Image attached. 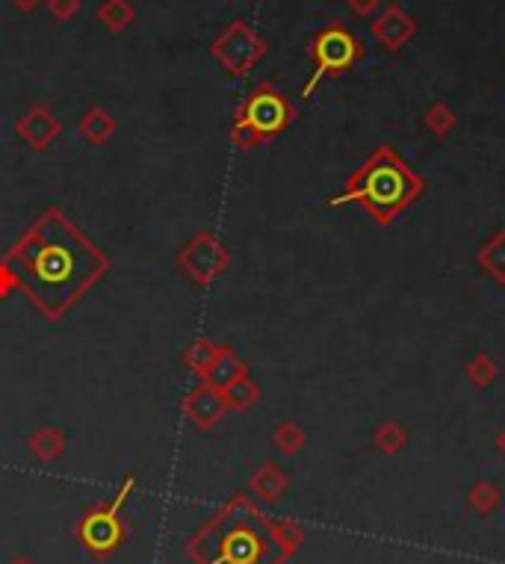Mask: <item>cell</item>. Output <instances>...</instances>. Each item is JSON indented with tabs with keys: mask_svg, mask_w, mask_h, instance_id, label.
<instances>
[{
	"mask_svg": "<svg viewBox=\"0 0 505 564\" xmlns=\"http://www.w3.org/2000/svg\"><path fill=\"white\" fill-rule=\"evenodd\" d=\"M15 136L30 148V151H48L60 136H63V122L57 119V113L45 104H33L27 107L18 122H15Z\"/></svg>",
	"mask_w": 505,
	"mask_h": 564,
	"instance_id": "cell-10",
	"label": "cell"
},
{
	"mask_svg": "<svg viewBox=\"0 0 505 564\" xmlns=\"http://www.w3.org/2000/svg\"><path fill=\"white\" fill-rule=\"evenodd\" d=\"M0 263L12 275L15 293L51 322L71 314L113 269L107 251L98 249L60 207H48Z\"/></svg>",
	"mask_w": 505,
	"mask_h": 564,
	"instance_id": "cell-1",
	"label": "cell"
},
{
	"mask_svg": "<svg viewBox=\"0 0 505 564\" xmlns=\"http://www.w3.org/2000/svg\"><path fill=\"white\" fill-rule=\"evenodd\" d=\"M364 54H367L364 42L346 24H340V21L325 24L308 45V57L314 60V74L302 86V98H311L322 80H328V77L334 80V77H343L346 71H352L364 60Z\"/></svg>",
	"mask_w": 505,
	"mask_h": 564,
	"instance_id": "cell-6",
	"label": "cell"
},
{
	"mask_svg": "<svg viewBox=\"0 0 505 564\" xmlns=\"http://www.w3.org/2000/svg\"><path fill=\"white\" fill-rule=\"evenodd\" d=\"M175 263H178V269L190 278L192 284L207 287V284H213L231 266V251L225 249L213 234L201 231V234L192 237L184 249L178 251Z\"/></svg>",
	"mask_w": 505,
	"mask_h": 564,
	"instance_id": "cell-8",
	"label": "cell"
},
{
	"mask_svg": "<svg viewBox=\"0 0 505 564\" xmlns=\"http://www.w3.org/2000/svg\"><path fill=\"white\" fill-rule=\"evenodd\" d=\"M373 443H376V449L384 452V455H399L408 446V432H405L402 423L384 420V423L376 426V432H373Z\"/></svg>",
	"mask_w": 505,
	"mask_h": 564,
	"instance_id": "cell-21",
	"label": "cell"
},
{
	"mask_svg": "<svg viewBox=\"0 0 505 564\" xmlns=\"http://www.w3.org/2000/svg\"><path fill=\"white\" fill-rule=\"evenodd\" d=\"M370 30H373L376 42H379L384 51L396 54V51H402L417 36V21L405 12L402 3L390 0V3L381 6V12L373 18Z\"/></svg>",
	"mask_w": 505,
	"mask_h": 564,
	"instance_id": "cell-11",
	"label": "cell"
},
{
	"mask_svg": "<svg viewBox=\"0 0 505 564\" xmlns=\"http://www.w3.org/2000/svg\"><path fill=\"white\" fill-rule=\"evenodd\" d=\"M136 479L127 476L125 482L119 485V491L107 502L92 505L77 523H74V538L83 547V553L92 562H107L113 559L130 538V526L125 520V505L127 497L133 494Z\"/></svg>",
	"mask_w": 505,
	"mask_h": 564,
	"instance_id": "cell-5",
	"label": "cell"
},
{
	"mask_svg": "<svg viewBox=\"0 0 505 564\" xmlns=\"http://www.w3.org/2000/svg\"><path fill=\"white\" fill-rule=\"evenodd\" d=\"M15 293V281H12V275H9V269L0 263V302H6L9 296Z\"/></svg>",
	"mask_w": 505,
	"mask_h": 564,
	"instance_id": "cell-27",
	"label": "cell"
},
{
	"mask_svg": "<svg viewBox=\"0 0 505 564\" xmlns=\"http://www.w3.org/2000/svg\"><path fill=\"white\" fill-rule=\"evenodd\" d=\"M426 192L423 175L390 145H379L328 204H358L376 225H393Z\"/></svg>",
	"mask_w": 505,
	"mask_h": 564,
	"instance_id": "cell-3",
	"label": "cell"
},
{
	"mask_svg": "<svg viewBox=\"0 0 505 564\" xmlns=\"http://www.w3.org/2000/svg\"><path fill=\"white\" fill-rule=\"evenodd\" d=\"M500 502H503L500 488H497L494 482H488V479L473 482V488L467 491V508H470L473 514H479V517H488Z\"/></svg>",
	"mask_w": 505,
	"mask_h": 564,
	"instance_id": "cell-20",
	"label": "cell"
},
{
	"mask_svg": "<svg viewBox=\"0 0 505 564\" xmlns=\"http://www.w3.org/2000/svg\"><path fill=\"white\" fill-rule=\"evenodd\" d=\"M6 564H36V562H33L30 556H12Z\"/></svg>",
	"mask_w": 505,
	"mask_h": 564,
	"instance_id": "cell-29",
	"label": "cell"
},
{
	"mask_svg": "<svg viewBox=\"0 0 505 564\" xmlns=\"http://www.w3.org/2000/svg\"><path fill=\"white\" fill-rule=\"evenodd\" d=\"M184 417L192 429L198 432H210L213 426L222 423V417L228 414V402H225V393L219 387H213L210 381H198V387H192L184 399Z\"/></svg>",
	"mask_w": 505,
	"mask_h": 564,
	"instance_id": "cell-9",
	"label": "cell"
},
{
	"mask_svg": "<svg viewBox=\"0 0 505 564\" xmlns=\"http://www.w3.org/2000/svg\"><path fill=\"white\" fill-rule=\"evenodd\" d=\"M45 6H48V15H51L57 24H65V21H71V18L80 12L83 0H45Z\"/></svg>",
	"mask_w": 505,
	"mask_h": 564,
	"instance_id": "cell-25",
	"label": "cell"
},
{
	"mask_svg": "<svg viewBox=\"0 0 505 564\" xmlns=\"http://www.w3.org/2000/svg\"><path fill=\"white\" fill-rule=\"evenodd\" d=\"M293 101L269 80L257 83L252 92L240 101L231 122V142L240 151H252L260 145H269L275 136H281L296 122Z\"/></svg>",
	"mask_w": 505,
	"mask_h": 564,
	"instance_id": "cell-4",
	"label": "cell"
},
{
	"mask_svg": "<svg viewBox=\"0 0 505 564\" xmlns=\"http://www.w3.org/2000/svg\"><path fill=\"white\" fill-rule=\"evenodd\" d=\"M225 402H228V411H252L254 405L260 402V384L254 381L252 376H243V378H237L234 384H228L225 390Z\"/></svg>",
	"mask_w": 505,
	"mask_h": 564,
	"instance_id": "cell-18",
	"label": "cell"
},
{
	"mask_svg": "<svg viewBox=\"0 0 505 564\" xmlns=\"http://www.w3.org/2000/svg\"><path fill=\"white\" fill-rule=\"evenodd\" d=\"M455 113L449 110V104H443V101H435L429 110H426V116H423V125H426V130L432 133V136H438V139H443V136H449L452 130H455Z\"/></svg>",
	"mask_w": 505,
	"mask_h": 564,
	"instance_id": "cell-24",
	"label": "cell"
},
{
	"mask_svg": "<svg viewBox=\"0 0 505 564\" xmlns=\"http://www.w3.org/2000/svg\"><path fill=\"white\" fill-rule=\"evenodd\" d=\"M243 376H249V364L231 346L222 343V349H219V355H216V361H213V367H210V373H207L204 381H210L213 387L225 390L228 384H234L237 378Z\"/></svg>",
	"mask_w": 505,
	"mask_h": 564,
	"instance_id": "cell-14",
	"label": "cell"
},
{
	"mask_svg": "<svg viewBox=\"0 0 505 564\" xmlns=\"http://www.w3.org/2000/svg\"><path fill=\"white\" fill-rule=\"evenodd\" d=\"M381 0H349V9L358 15V18H376L381 12Z\"/></svg>",
	"mask_w": 505,
	"mask_h": 564,
	"instance_id": "cell-26",
	"label": "cell"
},
{
	"mask_svg": "<svg viewBox=\"0 0 505 564\" xmlns=\"http://www.w3.org/2000/svg\"><path fill=\"white\" fill-rule=\"evenodd\" d=\"M219 349H222V343H213V340H207V337H198V340H192L190 346H187L184 364H187L198 378H207L213 361H216V355H219Z\"/></svg>",
	"mask_w": 505,
	"mask_h": 564,
	"instance_id": "cell-19",
	"label": "cell"
},
{
	"mask_svg": "<svg viewBox=\"0 0 505 564\" xmlns=\"http://www.w3.org/2000/svg\"><path fill=\"white\" fill-rule=\"evenodd\" d=\"M290 488V476L275 461H263L249 479V494L260 502H278Z\"/></svg>",
	"mask_w": 505,
	"mask_h": 564,
	"instance_id": "cell-12",
	"label": "cell"
},
{
	"mask_svg": "<svg viewBox=\"0 0 505 564\" xmlns=\"http://www.w3.org/2000/svg\"><path fill=\"white\" fill-rule=\"evenodd\" d=\"M272 443H275V449H278L281 455H299V452L308 446V435H305V429H302L296 420H284V423L275 429Z\"/></svg>",
	"mask_w": 505,
	"mask_h": 564,
	"instance_id": "cell-23",
	"label": "cell"
},
{
	"mask_svg": "<svg viewBox=\"0 0 505 564\" xmlns=\"http://www.w3.org/2000/svg\"><path fill=\"white\" fill-rule=\"evenodd\" d=\"M497 449H500V455L505 458V429L500 432V435H497Z\"/></svg>",
	"mask_w": 505,
	"mask_h": 564,
	"instance_id": "cell-30",
	"label": "cell"
},
{
	"mask_svg": "<svg viewBox=\"0 0 505 564\" xmlns=\"http://www.w3.org/2000/svg\"><path fill=\"white\" fill-rule=\"evenodd\" d=\"M302 544L296 520H275L249 494H234L192 532L184 553L192 564H287Z\"/></svg>",
	"mask_w": 505,
	"mask_h": 564,
	"instance_id": "cell-2",
	"label": "cell"
},
{
	"mask_svg": "<svg viewBox=\"0 0 505 564\" xmlns=\"http://www.w3.org/2000/svg\"><path fill=\"white\" fill-rule=\"evenodd\" d=\"M210 57L222 65L231 77H246L254 65L266 57V39L249 21H231L210 45Z\"/></svg>",
	"mask_w": 505,
	"mask_h": 564,
	"instance_id": "cell-7",
	"label": "cell"
},
{
	"mask_svg": "<svg viewBox=\"0 0 505 564\" xmlns=\"http://www.w3.org/2000/svg\"><path fill=\"white\" fill-rule=\"evenodd\" d=\"M95 18H98L113 36H119V33H125L127 27L136 21V9H133L130 0H104V3L98 6Z\"/></svg>",
	"mask_w": 505,
	"mask_h": 564,
	"instance_id": "cell-17",
	"label": "cell"
},
{
	"mask_svg": "<svg viewBox=\"0 0 505 564\" xmlns=\"http://www.w3.org/2000/svg\"><path fill=\"white\" fill-rule=\"evenodd\" d=\"M464 373H467V378H470L473 387L485 390V387H491V384L500 378V367H497V361H494L488 352H476V355L467 361Z\"/></svg>",
	"mask_w": 505,
	"mask_h": 564,
	"instance_id": "cell-22",
	"label": "cell"
},
{
	"mask_svg": "<svg viewBox=\"0 0 505 564\" xmlns=\"http://www.w3.org/2000/svg\"><path fill=\"white\" fill-rule=\"evenodd\" d=\"M9 3H12L21 15H30V12H36L45 0H9Z\"/></svg>",
	"mask_w": 505,
	"mask_h": 564,
	"instance_id": "cell-28",
	"label": "cell"
},
{
	"mask_svg": "<svg viewBox=\"0 0 505 564\" xmlns=\"http://www.w3.org/2000/svg\"><path fill=\"white\" fill-rule=\"evenodd\" d=\"M476 260L485 275H491L500 287H505V231H497L494 237H488L476 254Z\"/></svg>",
	"mask_w": 505,
	"mask_h": 564,
	"instance_id": "cell-16",
	"label": "cell"
},
{
	"mask_svg": "<svg viewBox=\"0 0 505 564\" xmlns=\"http://www.w3.org/2000/svg\"><path fill=\"white\" fill-rule=\"evenodd\" d=\"M503 231H505V228H503Z\"/></svg>",
	"mask_w": 505,
	"mask_h": 564,
	"instance_id": "cell-31",
	"label": "cell"
},
{
	"mask_svg": "<svg viewBox=\"0 0 505 564\" xmlns=\"http://www.w3.org/2000/svg\"><path fill=\"white\" fill-rule=\"evenodd\" d=\"M77 130H80V136H83L89 145H104V142H110L113 133H116V119H113V113H110L107 107H89V110L80 116Z\"/></svg>",
	"mask_w": 505,
	"mask_h": 564,
	"instance_id": "cell-15",
	"label": "cell"
},
{
	"mask_svg": "<svg viewBox=\"0 0 505 564\" xmlns=\"http://www.w3.org/2000/svg\"><path fill=\"white\" fill-rule=\"evenodd\" d=\"M27 449L39 464H54L65 455V432L57 426H39L36 432H30Z\"/></svg>",
	"mask_w": 505,
	"mask_h": 564,
	"instance_id": "cell-13",
	"label": "cell"
}]
</instances>
